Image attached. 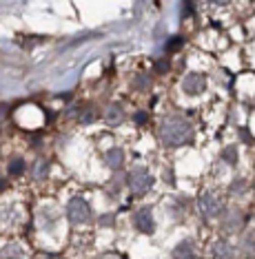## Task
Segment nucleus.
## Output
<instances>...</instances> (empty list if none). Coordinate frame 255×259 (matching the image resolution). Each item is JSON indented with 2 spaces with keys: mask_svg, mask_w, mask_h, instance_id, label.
Returning a JSON list of instances; mask_svg holds the SVG:
<instances>
[{
  "mask_svg": "<svg viewBox=\"0 0 255 259\" xmlns=\"http://www.w3.org/2000/svg\"><path fill=\"white\" fill-rule=\"evenodd\" d=\"M191 138H193V128L185 117H169L160 126V140L167 146H182L191 142Z\"/></svg>",
  "mask_w": 255,
  "mask_h": 259,
  "instance_id": "obj_1",
  "label": "nucleus"
},
{
  "mask_svg": "<svg viewBox=\"0 0 255 259\" xmlns=\"http://www.w3.org/2000/svg\"><path fill=\"white\" fill-rule=\"evenodd\" d=\"M198 208H200V215H202L204 220H215V217L222 215V199L213 191H206L198 199Z\"/></svg>",
  "mask_w": 255,
  "mask_h": 259,
  "instance_id": "obj_2",
  "label": "nucleus"
},
{
  "mask_svg": "<svg viewBox=\"0 0 255 259\" xmlns=\"http://www.w3.org/2000/svg\"><path fill=\"white\" fill-rule=\"evenodd\" d=\"M151 186H153V175L147 168L138 166L129 173V188H131L135 195H144Z\"/></svg>",
  "mask_w": 255,
  "mask_h": 259,
  "instance_id": "obj_3",
  "label": "nucleus"
},
{
  "mask_svg": "<svg viewBox=\"0 0 255 259\" xmlns=\"http://www.w3.org/2000/svg\"><path fill=\"white\" fill-rule=\"evenodd\" d=\"M67 215L74 224H85L91 220V208H89V204L82 197H74L67 206Z\"/></svg>",
  "mask_w": 255,
  "mask_h": 259,
  "instance_id": "obj_4",
  "label": "nucleus"
},
{
  "mask_svg": "<svg viewBox=\"0 0 255 259\" xmlns=\"http://www.w3.org/2000/svg\"><path fill=\"white\" fill-rule=\"evenodd\" d=\"M182 89L189 96H200L204 89H206V78L200 73H189L185 80H182Z\"/></svg>",
  "mask_w": 255,
  "mask_h": 259,
  "instance_id": "obj_5",
  "label": "nucleus"
},
{
  "mask_svg": "<svg viewBox=\"0 0 255 259\" xmlns=\"http://www.w3.org/2000/svg\"><path fill=\"white\" fill-rule=\"evenodd\" d=\"M242 224H244V217H242V213H240L238 208H231V210H227V213L222 215V228L227 233L240 231Z\"/></svg>",
  "mask_w": 255,
  "mask_h": 259,
  "instance_id": "obj_6",
  "label": "nucleus"
},
{
  "mask_svg": "<svg viewBox=\"0 0 255 259\" xmlns=\"http://www.w3.org/2000/svg\"><path fill=\"white\" fill-rule=\"evenodd\" d=\"M133 222H135V228L142 231V233H153V228H156V222H153L151 208H140L138 213H135Z\"/></svg>",
  "mask_w": 255,
  "mask_h": 259,
  "instance_id": "obj_7",
  "label": "nucleus"
},
{
  "mask_svg": "<svg viewBox=\"0 0 255 259\" xmlns=\"http://www.w3.org/2000/svg\"><path fill=\"white\" fill-rule=\"evenodd\" d=\"M211 255H213V259H233L235 250L227 239H217V241H213V246H211Z\"/></svg>",
  "mask_w": 255,
  "mask_h": 259,
  "instance_id": "obj_8",
  "label": "nucleus"
},
{
  "mask_svg": "<svg viewBox=\"0 0 255 259\" xmlns=\"http://www.w3.org/2000/svg\"><path fill=\"white\" fill-rule=\"evenodd\" d=\"M173 259H198L191 241H180L173 248Z\"/></svg>",
  "mask_w": 255,
  "mask_h": 259,
  "instance_id": "obj_9",
  "label": "nucleus"
},
{
  "mask_svg": "<svg viewBox=\"0 0 255 259\" xmlns=\"http://www.w3.org/2000/svg\"><path fill=\"white\" fill-rule=\"evenodd\" d=\"M106 164H109L111 168H120L122 164H124V153L122 149H111L109 153H106Z\"/></svg>",
  "mask_w": 255,
  "mask_h": 259,
  "instance_id": "obj_10",
  "label": "nucleus"
},
{
  "mask_svg": "<svg viewBox=\"0 0 255 259\" xmlns=\"http://www.w3.org/2000/svg\"><path fill=\"white\" fill-rule=\"evenodd\" d=\"M242 252H244V257L253 259L255 257V233H248L244 241H242Z\"/></svg>",
  "mask_w": 255,
  "mask_h": 259,
  "instance_id": "obj_11",
  "label": "nucleus"
},
{
  "mask_svg": "<svg viewBox=\"0 0 255 259\" xmlns=\"http://www.w3.org/2000/svg\"><path fill=\"white\" fill-rule=\"evenodd\" d=\"M47 170H49V162H35V168H33V178L35 180H43V178H47Z\"/></svg>",
  "mask_w": 255,
  "mask_h": 259,
  "instance_id": "obj_12",
  "label": "nucleus"
},
{
  "mask_svg": "<svg viewBox=\"0 0 255 259\" xmlns=\"http://www.w3.org/2000/svg\"><path fill=\"white\" fill-rule=\"evenodd\" d=\"M222 157L227 164H235L238 162V151H235V146H227V149L222 151Z\"/></svg>",
  "mask_w": 255,
  "mask_h": 259,
  "instance_id": "obj_13",
  "label": "nucleus"
},
{
  "mask_svg": "<svg viewBox=\"0 0 255 259\" xmlns=\"http://www.w3.org/2000/svg\"><path fill=\"white\" fill-rule=\"evenodd\" d=\"M22 170H25V162H22V157H16V160H11V164H9V175H20Z\"/></svg>",
  "mask_w": 255,
  "mask_h": 259,
  "instance_id": "obj_14",
  "label": "nucleus"
},
{
  "mask_svg": "<svg viewBox=\"0 0 255 259\" xmlns=\"http://www.w3.org/2000/svg\"><path fill=\"white\" fill-rule=\"evenodd\" d=\"M244 186H246V182H244V180L233 182V184H231V195H242V191H244Z\"/></svg>",
  "mask_w": 255,
  "mask_h": 259,
  "instance_id": "obj_15",
  "label": "nucleus"
},
{
  "mask_svg": "<svg viewBox=\"0 0 255 259\" xmlns=\"http://www.w3.org/2000/svg\"><path fill=\"white\" fill-rule=\"evenodd\" d=\"M0 188H5V182L3 180H0Z\"/></svg>",
  "mask_w": 255,
  "mask_h": 259,
  "instance_id": "obj_16",
  "label": "nucleus"
},
{
  "mask_svg": "<svg viewBox=\"0 0 255 259\" xmlns=\"http://www.w3.org/2000/svg\"><path fill=\"white\" fill-rule=\"evenodd\" d=\"M253 188H255V184H253Z\"/></svg>",
  "mask_w": 255,
  "mask_h": 259,
  "instance_id": "obj_17",
  "label": "nucleus"
}]
</instances>
